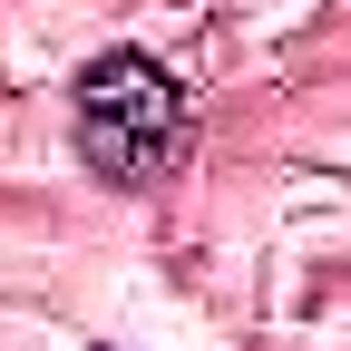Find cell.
<instances>
[{"mask_svg": "<svg viewBox=\"0 0 351 351\" xmlns=\"http://www.w3.org/2000/svg\"><path fill=\"white\" fill-rule=\"evenodd\" d=\"M78 147L108 186H156V176L186 156V88H176L147 49H108L78 78Z\"/></svg>", "mask_w": 351, "mask_h": 351, "instance_id": "6da1fadb", "label": "cell"}]
</instances>
